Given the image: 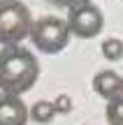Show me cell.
Masks as SVG:
<instances>
[{
	"instance_id": "10",
	"label": "cell",
	"mask_w": 123,
	"mask_h": 125,
	"mask_svg": "<svg viewBox=\"0 0 123 125\" xmlns=\"http://www.w3.org/2000/svg\"><path fill=\"white\" fill-rule=\"evenodd\" d=\"M54 109H56V114H70L72 111V100L67 95H58L54 102Z\"/></svg>"
},
{
	"instance_id": "5",
	"label": "cell",
	"mask_w": 123,
	"mask_h": 125,
	"mask_svg": "<svg viewBox=\"0 0 123 125\" xmlns=\"http://www.w3.org/2000/svg\"><path fill=\"white\" fill-rule=\"evenodd\" d=\"M28 107L19 95H9L0 90V125H26Z\"/></svg>"
},
{
	"instance_id": "9",
	"label": "cell",
	"mask_w": 123,
	"mask_h": 125,
	"mask_svg": "<svg viewBox=\"0 0 123 125\" xmlns=\"http://www.w3.org/2000/svg\"><path fill=\"white\" fill-rule=\"evenodd\" d=\"M102 56H105L107 60H121L123 58V42L121 40H116V37H109V40H105L102 42Z\"/></svg>"
},
{
	"instance_id": "4",
	"label": "cell",
	"mask_w": 123,
	"mask_h": 125,
	"mask_svg": "<svg viewBox=\"0 0 123 125\" xmlns=\"http://www.w3.org/2000/svg\"><path fill=\"white\" fill-rule=\"evenodd\" d=\"M67 30L70 35L81 37V40H93L102 32L105 28V14L98 5L93 2H81L67 9Z\"/></svg>"
},
{
	"instance_id": "12",
	"label": "cell",
	"mask_w": 123,
	"mask_h": 125,
	"mask_svg": "<svg viewBox=\"0 0 123 125\" xmlns=\"http://www.w3.org/2000/svg\"><path fill=\"white\" fill-rule=\"evenodd\" d=\"M121 93H123V79H121Z\"/></svg>"
},
{
	"instance_id": "2",
	"label": "cell",
	"mask_w": 123,
	"mask_h": 125,
	"mask_svg": "<svg viewBox=\"0 0 123 125\" xmlns=\"http://www.w3.org/2000/svg\"><path fill=\"white\" fill-rule=\"evenodd\" d=\"M33 26L30 9L21 0H0V44H19L28 37Z\"/></svg>"
},
{
	"instance_id": "6",
	"label": "cell",
	"mask_w": 123,
	"mask_h": 125,
	"mask_svg": "<svg viewBox=\"0 0 123 125\" xmlns=\"http://www.w3.org/2000/svg\"><path fill=\"white\" fill-rule=\"evenodd\" d=\"M93 90H95L100 97L109 100L114 95L121 93V76L114 70H102L93 76Z\"/></svg>"
},
{
	"instance_id": "8",
	"label": "cell",
	"mask_w": 123,
	"mask_h": 125,
	"mask_svg": "<svg viewBox=\"0 0 123 125\" xmlns=\"http://www.w3.org/2000/svg\"><path fill=\"white\" fill-rule=\"evenodd\" d=\"M105 116H107V123L109 125H123V93L107 100Z\"/></svg>"
},
{
	"instance_id": "1",
	"label": "cell",
	"mask_w": 123,
	"mask_h": 125,
	"mask_svg": "<svg viewBox=\"0 0 123 125\" xmlns=\"http://www.w3.org/2000/svg\"><path fill=\"white\" fill-rule=\"evenodd\" d=\"M40 79V62L33 51L21 44H9L0 49V90L9 95H19L33 88Z\"/></svg>"
},
{
	"instance_id": "3",
	"label": "cell",
	"mask_w": 123,
	"mask_h": 125,
	"mask_svg": "<svg viewBox=\"0 0 123 125\" xmlns=\"http://www.w3.org/2000/svg\"><path fill=\"white\" fill-rule=\"evenodd\" d=\"M30 42L35 44V49H40L46 56H56L70 44V30L67 23L58 16H42L37 21H33L30 32H28Z\"/></svg>"
},
{
	"instance_id": "7",
	"label": "cell",
	"mask_w": 123,
	"mask_h": 125,
	"mask_svg": "<svg viewBox=\"0 0 123 125\" xmlns=\"http://www.w3.org/2000/svg\"><path fill=\"white\" fill-rule=\"evenodd\" d=\"M54 116H56L54 102H46V100H40V102H35L30 109H28V118H30L33 123H40V125L51 123Z\"/></svg>"
},
{
	"instance_id": "11",
	"label": "cell",
	"mask_w": 123,
	"mask_h": 125,
	"mask_svg": "<svg viewBox=\"0 0 123 125\" xmlns=\"http://www.w3.org/2000/svg\"><path fill=\"white\" fill-rule=\"evenodd\" d=\"M46 2L56 5V7H74V5H81V2H91V0H46Z\"/></svg>"
}]
</instances>
